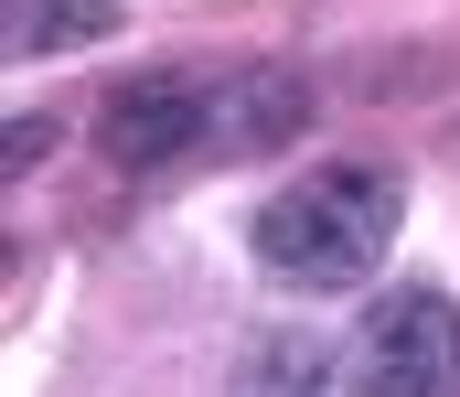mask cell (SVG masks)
<instances>
[{
    "mask_svg": "<svg viewBox=\"0 0 460 397\" xmlns=\"http://www.w3.org/2000/svg\"><path fill=\"white\" fill-rule=\"evenodd\" d=\"M235 397H332V365H322L311 333H257V355H246Z\"/></svg>",
    "mask_w": 460,
    "mask_h": 397,
    "instance_id": "cell-5",
    "label": "cell"
},
{
    "mask_svg": "<svg viewBox=\"0 0 460 397\" xmlns=\"http://www.w3.org/2000/svg\"><path fill=\"white\" fill-rule=\"evenodd\" d=\"M118 22V0H11V43L22 54H65V43H97Z\"/></svg>",
    "mask_w": 460,
    "mask_h": 397,
    "instance_id": "cell-6",
    "label": "cell"
},
{
    "mask_svg": "<svg viewBox=\"0 0 460 397\" xmlns=\"http://www.w3.org/2000/svg\"><path fill=\"white\" fill-rule=\"evenodd\" d=\"M204 130H215V97L193 76H128V86H108V108H97V140H108L118 172H161V161H182Z\"/></svg>",
    "mask_w": 460,
    "mask_h": 397,
    "instance_id": "cell-3",
    "label": "cell"
},
{
    "mask_svg": "<svg viewBox=\"0 0 460 397\" xmlns=\"http://www.w3.org/2000/svg\"><path fill=\"white\" fill-rule=\"evenodd\" d=\"M396 215H407V183L385 161H322L311 183L257 204V258L279 279H300V290H353V279L385 268Z\"/></svg>",
    "mask_w": 460,
    "mask_h": 397,
    "instance_id": "cell-1",
    "label": "cell"
},
{
    "mask_svg": "<svg viewBox=\"0 0 460 397\" xmlns=\"http://www.w3.org/2000/svg\"><path fill=\"white\" fill-rule=\"evenodd\" d=\"M300 108H311V86L279 76V65H257V76H235L226 97H215V130H226L235 150H279V140L300 130Z\"/></svg>",
    "mask_w": 460,
    "mask_h": 397,
    "instance_id": "cell-4",
    "label": "cell"
},
{
    "mask_svg": "<svg viewBox=\"0 0 460 397\" xmlns=\"http://www.w3.org/2000/svg\"><path fill=\"white\" fill-rule=\"evenodd\" d=\"M343 387L353 397H460V301L429 279L385 290L343 355Z\"/></svg>",
    "mask_w": 460,
    "mask_h": 397,
    "instance_id": "cell-2",
    "label": "cell"
}]
</instances>
